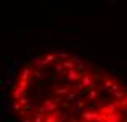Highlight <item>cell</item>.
<instances>
[{
	"label": "cell",
	"mask_w": 127,
	"mask_h": 122,
	"mask_svg": "<svg viewBox=\"0 0 127 122\" xmlns=\"http://www.w3.org/2000/svg\"><path fill=\"white\" fill-rule=\"evenodd\" d=\"M10 102L20 122H127V86L66 51L30 58L12 83Z\"/></svg>",
	"instance_id": "6da1fadb"
}]
</instances>
